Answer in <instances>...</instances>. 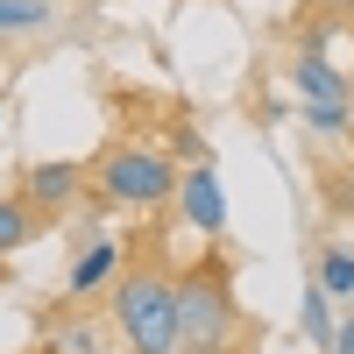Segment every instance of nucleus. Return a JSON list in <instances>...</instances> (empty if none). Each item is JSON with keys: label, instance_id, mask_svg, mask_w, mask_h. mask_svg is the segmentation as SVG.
I'll return each instance as SVG.
<instances>
[{"label": "nucleus", "instance_id": "obj_1", "mask_svg": "<svg viewBox=\"0 0 354 354\" xmlns=\"http://www.w3.org/2000/svg\"><path fill=\"white\" fill-rule=\"evenodd\" d=\"M106 319H113V333H121L128 354H177L185 347V326H177V277L156 270V262L121 270V283L106 290Z\"/></svg>", "mask_w": 354, "mask_h": 354}, {"label": "nucleus", "instance_id": "obj_2", "mask_svg": "<svg viewBox=\"0 0 354 354\" xmlns=\"http://www.w3.org/2000/svg\"><path fill=\"white\" fill-rule=\"evenodd\" d=\"M177 326L192 347H227V354H255V326H241V305H234V277L220 255L177 270Z\"/></svg>", "mask_w": 354, "mask_h": 354}, {"label": "nucleus", "instance_id": "obj_3", "mask_svg": "<svg viewBox=\"0 0 354 354\" xmlns=\"http://www.w3.org/2000/svg\"><path fill=\"white\" fill-rule=\"evenodd\" d=\"M177 177H185V163L149 142H106L93 156V198H106L113 213H163V205H177Z\"/></svg>", "mask_w": 354, "mask_h": 354}, {"label": "nucleus", "instance_id": "obj_4", "mask_svg": "<svg viewBox=\"0 0 354 354\" xmlns=\"http://www.w3.org/2000/svg\"><path fill=\"white\" fill-rule=\"evenodd\" d=\"M121 270H128V248L113 241V234H93L78 255H71V270H64V305H106V290L121 283Z\"/></svg>", "mask_w": 354, "mask_h": 354}, {"label": "nucleus", "instance_id": "obj_5", "mask_svg": "<svg viewBox=\"0 0 354 354\" xmlns=\"http://www.w3.org/2000/svg\"><path fill=\"white\" fill-rule=\"evenodd\" d=\"M15 192H28V198L43 205V213H57V220H64L71 205H78L85 192H93V163H78V156H50V163H28Z\"/></svg>", "mask_w": 354, "mask_h": 354}, {"label": "nucleus", "instance_id": "obj_6", "mask_svg": "<svg viewBox=\"0 0 354 354\" xmlns=\"http://www.w3.org/2000/svg\"><path fill=\"white\" fill-rule=\"evenodd\" d=\"M177 213H185V227H198L205 241H220V234H227V198H220L213 156L185 163V177H177Z\"/></svg>", "mask_w": 354, "mask_h": 354}, {"label": "nucleus", "instance_id": "obj_7", "mask_svg": "<svg viewBox=\"0 0 354 354\" xmlns=\"http://www.w3.org/2000/svg\"><path fill=\"white\" fill-rule=\"evenodd\" d=\"M290 93H298V100H354V78L340 71V57L290 50Z\"/></svg>", "mask_w": 354, "mask_h": 354}, {"label": "nucleus", "instance_id": "obj_8", "mask_svg": "<svg viewBox=\"0 0 354 354\" xmlns=\"http://www.w3.org/2000/svg\"><path fill=\"white\" fill-rule=\"evenodd\" d=\"M50 227H57V213H43L28 192H0V262L21 255L28 241H43Z\"/></svg>", "mask_w": 354, "mask_h": 354}, {"label": "nucleus", "instance_id": "obj_9", "mask_svg": "<svg viewBox=\"0 0 354 354\" xmlns=\"http://www.w3.org/2000/svg\"><path fill=\"white\" fill-rule=\"evenodd\" d=\"M298 50H319V57H340V50H354V15H340V8H319V15H305V21H298Z\"/></svg>", "mask_w": 354, "mask_h": 354}, {"label": "nucleus", "instance_id": "obj_10", "mask_svg": "<svg viewBox=\"0 0 354 354\" xmlns=\"http://www.w3.org/2000/svg\"><path fill=\"white\" fill-rule=\"evenodd\" d=\"M50 354H100V326L85 319V305H64L50 319Z\"/></svg>", "mask_w": 354, "mask_h": 354}, {"label": "nucleus", "instance_id": "obj_11", "mask_svg": "<svg viewBox=\"0 0 354 354\" xmlns=\"http://www.w3.org/2000/svg\"><path fill=\"white\" fill-rule=\"evenodd\" d=\"M298 326H305V340L312 347H333V298H326V283H305V298H298Z\"/></svg>", "mask_w": 354, "mask_h": 354}, {"label": "nucleus", "instance_id": "obj_12", "mask_svg": "<svg viewBox=\"0 0 354 354\" xmlns=\"http://www.w3.org/2000/svg\"><path fill=\"white\" fill-rule=\"evenodd\" d=\"M319 283H326V298H354V241L319 248Z\"/></svg>", "mask_w": 354, "mask_h": 354}, {"label": "nucleus", "instance_id": "obj_13", "mask_svg": "<svg viewBox=\"0 0 354 354\" xmlns=\"http://www.w3.org/2000/svg\"><path fill=\"white\" fill-rule=\"evenodd\" d=\"M298 113H305V128H312V135H326V142L354 135V100H305Z\"/></svg>", "mask_w": 354, "mask_h": 354}, {"label": "nucleus", "instance_id": "obj_14", "mask_svg": "<svg viewBox=\"0 0 354 354\" xmlns=\"http://www.w3.org/2000/svg\"><path fill=\"white\" fill-rule=\"evenodd\" d=\"M57 8L50 0H0V36H28V28H43Z\"/></svg>", "mask_w": 354, "mask_h": 354}, {"label": "nucleus", "instance_id": "obj_15", "mask_svg": "<svg viewBox=\"0 0 354 354\" xmlns=\"http://www.w3.org/2000/svg\"><path fill=\"white\" fill-rule=\"evenodd\" d=\"M333 354H354V319H340V326H333Z\"/></svg>", "mask_w": 354, "mask_h": 354}, {"label": "nucleus", "instance_id": "obj_16", "mask_svg": "<svg viewBox=\"0 0 354 354\" xmlns=\"http://www.w3.org/2000/svg\"><path fill=\"white\" fill-rule=\"evenodd\" d=\"M177 354H227V347H192V340H185V347H177Z\"/></svg>", "mask_w": 354, "mask_h": 354}, {"label": "nucleus", "instance_id": "obj_17", "mask_svg": "<svg viewBox=\"0 0 354 354\" xmlns=\"http://www.w3.org/2000/svg\"><path fill=\"white\" fill-rule=\"evenodd\" d=\"M319 8H340V15H354V0H319Z\"/></svg>", "mask_w": 354, "mask_h": 354}, {"label": "nucleus", "instance_id": "obj_18", "mask_svg": "<svg viewBox=\"0 0 354 354\" xmlns=\"http://www.w3.org/2000/svg\"><path fill=\"white\" fill-rule=\"evenodd\" d=\"M347 198H354V163H347Z\"/></svg>", "mask_w": 354, "mask_h": 354}, {"label": "nucleus", "instance_id": "obj_19", "mask_svg": "<svg viewBox=\"0 0 354 354\" xmlns=\"http://www.w3.org/2000/svg\"><path fill=\"white\" fill-rule=\"evenodd\" d=\"M319 354H333V347H319Z\"/></svg>", "mask_w": 354, "mask_h": 354}, {"label": "nucleus", "instance_id": "obj_20", "mask_svg": "<svg viewBox=\"0 0 354 354\" xmlns=\"http://www.w3.org/2000/svg\"><path fill=\"white\" fill-rule=\"evenodd\" d=\"M347 142H354V135H347Z\"/></svg>", "mask_w": 354, "mask_h": 354}, {"label": "nucleus", "instance_id": "obj_21", "mask_svg": "<svg viewBox=\"0 0 354 354\" xmlns=\"http://www.w3.org/2000/svg\"><path fill=\"white\" fill-rule=\"evenodd\" d=\"M43 354H50V347H43Z\"/></svg>", "mask_w": 354, "mask_h": 354}]
</instances>
